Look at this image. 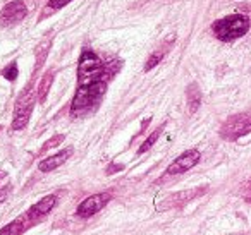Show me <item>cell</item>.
I'll return each instance as SVG.
<instances>
[{
	"label": "cell",
	"instance_id": "obj_1",
	"mask_svg": "<svg viewBox=\"0 0 251 235\" xmlns=\"http://www.w3.org/2000/svg\"><path fill=\"white\" fill-rule=\"evenodd\" d=\"M108 69L101 64V60L95 55L91 50H84L81 53L79 67H77V81H79V88H86L91 84L107 81Z\"/></svg>",
	"mask_w": 251,
	"mask_h": 235
},
{
	"label": "cell",
	"instance_id": "obj_2",
	"mask_svg": "<svg viewBox=\"0 0 251 235\" xmlns=\"http://www.w3.org/2000/svg\"><path fill=\"white\" fill-rule=\"evenodd\" d=\"M212 29L220 42H232L250 31V19L243 14H232L215 21Z\"/></svg>",
	"mask_w": 251,
	"mask_h": 235
},
{
	"label": "cell",
	"instance_id": "obj_3",
	"mask_svg": "<svg viewBox=\"0 0 251 235\" xmlns=\"http://www.w3.org/2000/svg\"><path fill=\"white\" fill-rule=\"evenodd\" d=\"M105 88H107V83H105V81L97 83V84H91V86H86V88H77L76 96H74V100H73V108H71V112H73L74 115H77V114H84L86 110H90V108L95 107V103L103 96Z\"/></svg>",
	"mask_w": 251,
	"mask_h": 235
},
{
	"label": "cell",
	"instance_id": "obj_4",
	"mask_svg": "<svg viewBox=\"0 0 251 235\" xmlns=\"http://www.w3.org/2000/svg\"><path fill=\"white\" fill-rule=\"evenodd\" d=\"M251 132V115L250 114H239L232 115L226 120V124L220 129V136L227 141H236L243 136Z\"/></svg>",
	"mask_w": 251,
	"mask_h": 235
},
{
	"label": "cell",
	"instance_id": "obj_5",
	"mask_svg": "<svg viewBox=\"0 0 251 235\" xmlns=\"http://www.w3.org/2000/svg\"><path fill=\"white\" fill-rule=\"evenodd\" d=\"M108 201H110V194H107V192L95 194V196L86 197V199L77 206V216H81V218L93 216L95 213L103 210V206L108 203Z\"/></svg>",
	"mask_w": 251,
	"mask_h": 235
},
{
	"label": "cell",
	"instance_id": "obj_6",
	"mask_svg": "<svg viewBox=\"0 0 251 235\" xmlns=\"http://www.w3.org/2000/svg\"><path fill=\"white\" fill-rule=\"evenodd\" d=\"M198 162H200V151L198 149H189V151L182 153L181 156H177V158L169 165L167 173L169 175L184 173V172H188L189 168H193Z\"/></svg>",
	"mask_w": 251,
	"mask_h": 235
},
{
	"label": "cell",
	"instance_id": "obj_7",
	"mask_svg": "<svg viewBox=\"0 0 251 235\" xmlns=\"http://www.w3.org/2000/svg\"><path fill=\"white\" fill-rule=\"evenodd\" d=\"M33 110V96L28 93V96L19 100L18 107H16V114H14V120H12V129L14 131H21L26 127L29 120V115Z\"/></svg>",
	"mask_w": 251,
	"mask_h": 235
},
{
	"label": "cell",
	"instance_id": "obj_8",
	"mask_svg": "<svg viewBox=\"0 0 251 235\" xmlns=\"http://www.w3.org/2000/svg\"><path fill=\"white\" fill-rule=\"evenodd\" d=\"M25 16H26V5L23 2H19V0H16V2H11V4H7L2 9L0 21L4 23V24H14V23L23 21Z\"/></svg>",
	"mask_w": 251,
	"mask_h": 235
},
{
	"label": "cell",
	"instance_id": "obj_9",
	"mask_svg": "<svg viewBox=\"0 0 251 235\" xmlns=\"http://www.w3.org/2000/svg\"><path fill=\"white\" fill-rule=\"evenodd\" d=\"M71 155H73V148H67V149H64V151L57 153V155L49 156L47 160L40 162V170H42V172H52L53 168H57V166L64 165V163L67 162V158H69Z\"/></svg>",
	"mask_w": 251,
	"mask_h": 235
},
{
	"label": "cell",
	"instance_id": "obj_10",
	"mask_svg": "<svg viewBox=\"0 0 251 235\" xmlns=\"http://www.w3.org/2000/svg\"><path fill=\"white\" fill-rule=\"evenodd\" d=\"M57 204V197L55 196H45L40 203H36L35 206L29 210V216L33 218V220H36V218H42L45 216V214H49L50 211L53 210V206Z\"/></svg>",
	"mask_w": 251,
	"mask_h": 235
},
{
	"label": "cell",
	"instance_id": "obj_11",
	"mask_svg": "<svg viewBox=\"0 0 251 235\" xmlns=\"http://www.w3.org/2000/svg\"><path fill=\"white\" fill-rule=\"evenodd\" d=\"M188 101H189V112L195 114L198 110L200 103H201V94H200V90L196 84H191L188 90Z\"/></svg>",
	"mask_w": 251,
	"mask_h": 235
},
{
	"label": "cell",
	"instance_id": "obj_12",
	"mask_svg": "<svg viewBox=\"0 0 251 235\" xmlns=\"http://www.w3.org/2000/svg\"><path fill=\"white\" fill-rule=\"evenodd\" d=\"M52 81H53V70H49V72L43 76V79L40 81V86H38V98H40V101H43L47 98V93H49L50 86H52Z\"/></svg>",
	"mask_w": 251,
	"mask_h": 235
},
{
	"label": "cell",
	"instance_id": "obj_13",
	"mask_svg": "<svg viewBox=\"0 0 251 235\" xmlns=\"http://www.w3.org/2000/svg\"><path fill=\"white\" fill-rule=\"evenodd\" d=\"M21 232H23L21 221H12V223L5 225V227L0 230V235H21Z\"/></svg>",
	"mask_w": 251,
	"mask_h": 235
},
{
	"label": "cell",
	"instance_id": "obj_14",
	"mask_svg": "<svg viewBox=\"0 0 251 235\" xmlns=\"http://www.w3.org/2000/svg\"><path fill=\"white\" fill-rule=\"evenodd\" d=\"M160 132H162V127H158L157 131H155L153 134H151L150 138H148L147 141L143 142V146H141V148H140V153H145V151H148V149H150L151 146L155 144V141H157V139H158V136H160Z\"/></svg>",
	"mask_w": 251,
	"mask_h": 235
},
{
	"label": "cell",
	"instance_id": "obj_15",
	"mask_svg": "<svg viewBox=\"0 0 251 235\" xmlns=\"http://www.w3.org/2000/svg\"><path fill=\"white\" fill-rule=\"evenodd\" d=\"M162 57H164V50H160V52H155L153 55H151L150 59H148L147 66H145V70H150V69H153V67L157 66V64L162 60Z\"/></svg>",
	"mask_w": 251,
	"mask_h": 235
},
{
	"label": "cell",
	"instance_id": "obj_16",
	"mask_svg": "<svg viewBox=\"0 0 251 235\" xmlns=\"http://www.w3.org/2000/svg\"><path fill=\"white\" fill-rule=\"evenodd\" d=\"M4 77L5 79H9V81H14L16 77H18V66H16V62H12L11 66H7L4 69Z\"/></svg>",
	"mask_w": 251,
	"mask_h": 235
},
{
	"label": "cell",
	"instance_id": "obj_17",
	"mask_svg": "<svg viewBox=\"0 0 251 235\" xmlns=\"http://www.w3.org/2000/svg\"><path fill=\"white\" fill-rule=\"evenodd\" d=\"M69 2H73V0H50L49 7L55 11V9H60V7H64V5H67Z\"/></svg>",
	"mask_w": 251,
	"mask_h": 235
},
{
	"label": "cell",
	"instance_id": "obj_18",
	"mask_svg": "<svg viewBox=\"0 0 251 235\" xmlns=\"http://www.w3.org/2000/svg\"><path fill=\"white\" fill-rule=\"evenodd\" d=\"M62 139H64V136H55V138H53V139H50V141L47 142L45 146H43V149H49V148H52V146L59 144V142H62Z\"/></svg>",
	"mask_w": 251,
	"mask_h": 235
}]
</instances>
